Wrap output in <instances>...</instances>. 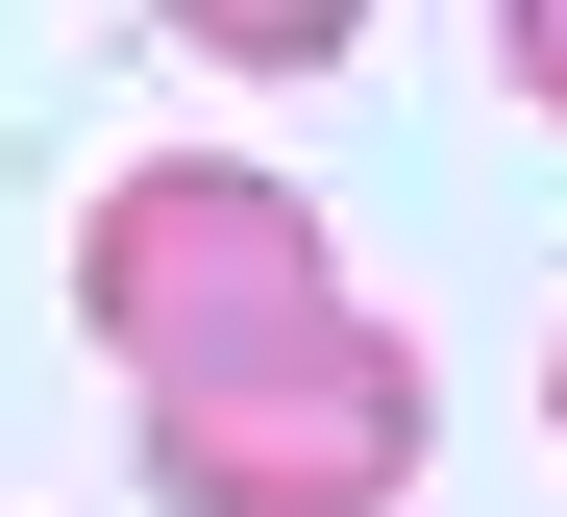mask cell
<instances>
[{
  "mask_svg": "<svg viewBox=\"0 0 567 517\" xmlns=\"http://www.w3.org/2000/svg\"><path fill=\"white\" fill-rule=\"evenodd\" d=\"M124 444H148V517H395L420 444H444V370L370 321V296H321V321L173 370Z\"/></svg>",
  "mask_w": 567,
  "mask_h": 517,
  "instance_id": "cell-1",
  "label": "cell"
},
{
  "mask_svg": "<svg viewBox=\"0 0 567 517\" xmlns=\"http://www.w3.org/2000/svg\"><path fill=\"white\" fill-rule=\"evenodd\" d=\"M494 74H518L543 124H567V0H494Z\"/></svg>",
  "mask_w": 567,
  "mask_h": 517,
  "instance_id": "cell-4",
  "label": "cell"
},
{
  "mask_svg": "<svg viewBox=\"0 0 567 517\" xmlns=\"http://www.w3.org/2000/svg\"><path fill=\"white\" fill-rule=\"evenodd\" d=\"M543 420H567V345H543Z\"/></svg>",
  "mask_w": 567,
  "mask_h": 517,
  "instance_id": "cell-5",
  "label": "cell"
},
{
  "mask_svg": "<svg viewBox=\"0 0 567 517\" xmlns=\"http://www.w3.org/2000/svg\"><path fill=\"white\" fill-rule=\"evenodd\" d=\"M148 25L198 50V74H346V50H370V0H148Z\"/></svg>",
  "mask_w": 567,
  "mask_h": 517,
  "instance_id": "cell-3",
  "label": "cell"
},
{
  "mask_svg": "<svg viewBox=\"0 0 567 517\" xmlns=\"http://www.w3.org/2000/svg\"><path fill=\"white\" fill-rule=\"evenodd\" d=\"M321 296H346L321 197L247 173V148H148V173H100V223H74V345H100L124 394L223 370V345H271V321H321Z\"/></svg>",
  "mask_w": 567,
  "mask_h": 517,
  "instance_id": "cell-2",
  "label": "cell"
}]
</instances>
